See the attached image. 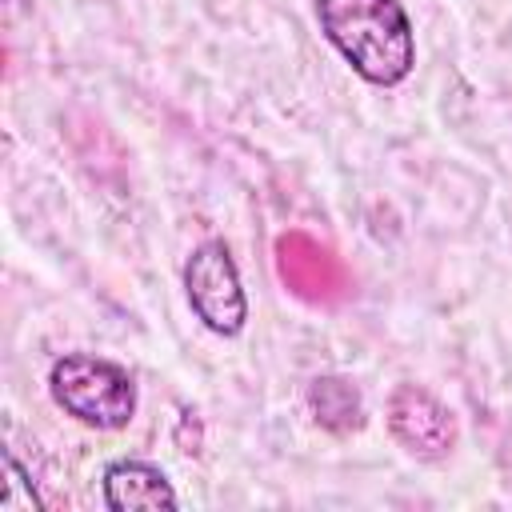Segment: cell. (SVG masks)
<instances>
[{
    "label": "cell",
    "mask_w": 512,
    "mask_h": 512,
    "mask_svg": "<svg viewBox=\"0 0 512 512\" xmlns=\"http://www.w3.org/2000/svg\"><path fill=\"white\" fill-rule=\"evenodd\" d=\"M184 292L196 320L216 336H240L248 324V296L240 268L224 240H200L184 264Z\"/></svg>",
    "instance_id": "3957f363"
},
{
    "label": "cell",
    "mask_w": 512,
    "mask_h": 512,
    "mask_svg": "<svg viewBox=\"0 0 512 512\" xmlns=\"http://www.w3.org/2000/svg\"><path fill=\"white\" fill-rule=\"evenodd\" d=\"M324 40L344 64L376 84L396 88L416 68V32L400 0H312Z\"/></svg>",
    "instance_id": "6da1fadb"
},
{
    "label": "cell",
    "mask_w": 512,
    "mask_h": 512,
    "mask_svg": "<svg viewBox=\"0 0 512 512\" xmlns=\"http://www.w3.org/2000/svg\"><path fill=\"white\" fill-rule=\"evenodd\" d=\"M104 504L112 512H140V508H176L180 496L168 476L148 460H112L100 476Z\"/></svg>",
    "instance_id": "5b68a950"
},
{
    "label": "cell",
    "mask_w": 512,
    "mask_h": 512,
    "mask_svg": "<svg viewBox=\"0 0 512 512\" xmlns=\"http://www.w3.org/2000/svg\"><path fill=\"white\" fill-rule=\"evenodd\" d=\"M0 508L4 512H40L44 500L36 496L24 464L16 460V452H4V496H0Z\"/></svg>",
    "instance_id": "52a82bcc"
},
{
    "label": "cell",
    "mask_w": 512,
    "mask_h": 512,
    "mask_svg": "<svg viewBox=\"0 0 512 512\" xmlns=\"http://www.w3.org/2000/svg\"><path fill=\"white\" fill-rule=\"evenodd\" d=\"M388 432L416 460H444L456 448V416L420 384H400L388 396Z\"/></svg>",
    "instance_id": "277c9868"
},
{
    "label": "cell",
    "mask_w": 512,
    "mask_h": 512,
    "mask_svg": "<svg viewBox=\"0 0 512 512\" xmlns=\"http://www.w3.org/2000/svg\"><path fill=\"white\" fill-rule=\"evenodd\" d=\"M308 408H312L316 424H324L328 432H352L364 424L360 392L344 376H316L308 384Z\"/></svg>",
    "instance_id": "8992f818"
},
{
    "label": "cell",
    "mask_w": 512,
    "mask_h": 512,
    "mask_svg": "<svg viewBox=\"0 0 512 512\" xmlns=\"http://www.w3.org/2000/svg\"><path fill=\"white\" fill-rule=\"evenodd\" d=\"M52 404L80 420L84 428L120 432L136 416V380L124 364L92 356V352H64L48 368Z\"/></svg>",
    "instance_id": "7a4b0ae2"
}]
</instances>
